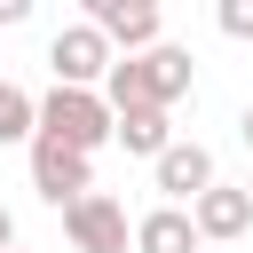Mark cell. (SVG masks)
<instances>
[{
	"mask_svg": "<svg viewBox=\"0 0 253 253\" xmlns=\"http://www.w3.org/2000/svg\"><path fill=\"white\" fill-rule=\"evenodd\" d=\"M190 79H198V63H190V47H174V40H158L150 55H119L111 71H103V103L111 111H134V103H150V111H174L182 95H190Z\"/></svg>",
	"mask_w": 253,
	"mask_h": 253,
	"instance_id": "1",
	"label": "cell"
},
{
	"mask_svg": "<svg viewBox=\"0 0 253 253\" xmlns=\"http://www.w3.org/2000/svg\"><path fill=\"white\" fill-rule=\"evenodd\" d=\"M40 134L63 142V150H79V158H95L111 142V103L95 87H47L40 95Z\"/></svg>",
	"mask_w": 253,
	"mask_h": 253,
	"instance_id": "2",
	"label": "cell"
},
{
	"mask_svg": "<svg viewBox=\"0 0 253 253\" xmlns=\"http://www.w3.org/2000/svg\"><path fill=\"white\" fill-rule=\"evenodd\" d=\"M63 237L71 253H134V221L111 190H87L79 206H63Z\"/></svg>",
	"mask_w": 253,
	"mask_h": 253,
	"instance_id": "3",
	"label": "cell"
},
{
	"mask_svg": "<svg viewBox=\"0 0 253 253\" xmlns=\"http://www.w3.org/2000/svg\"><path fill=\"white\" fill-rule=\"evenodd\" d=\"M87 24L103 32V47H111V55H150V47L166 40L158 0H87Z\"/></svg>",
	"mask_w": 253,
	"mask_h": 253,
	"instance_id": "4",
	"label": "cell"
},
{
	"mask_svg": "<svg viewBox=\"0 0 253 253\" xmlns=\"http://www.w3.org/2000/svg\"><path fill=\"white\" fill-rule=\"evenodd\" d=\"M119 55L103 47V32L79 16V24H55L47 32V71H55V87H103V71H111Z\"/></svg>",
	"mask_w": 253,
	"mask_h": 253,
	"instance_id": "5",
	"label": "cell"
},
{
	"mask_svg": "<svg viewBox=\"0 0 253 253\" xmlns=\"http://www.w3.org/2000/svg\"><path fill=\"white\" fill-rule=\"evenodd\" d=\"M24 158H32V190L63 213V206H79L87 190H95V158H79V150H63V142H47V134H32L24 142Z\"/></svg>",
	"mask_w": 253,
	"mask_h": 253,
	"instance_id": "6",
	"label": "cell"
},
{
	"mask_svg": "<svg viewBox=\"0 0 253 253\" xmlns=\"http://www.w3.org/2000/svg\"><path fill=\"white\" fill-rule=\"evenodd\" d=\"M213 182H221V174H213V150H206V142H182V134H174V142L150 158V190H166L158 206H190V198H206Z\"/></svg>",
	"mask_w": 253,
	"mask_h": 253,
	"instance_id": "7",
	"label": "cell"
},
{
	"mask_svg": "<svg viewBox=\"0 0 253 253\" xmlns=\"http://www.w3.org/2000/svg\"><path fill=\"white\" fill-rule=\"evenodd\" d=\"M190 229H198V245H237V237L253 229V198H245V182H213L206 198H190Z\"/></svg>",
	"mask_w": 253,
	"mask_h": 253,
	"instance_id": "8",
	"label": "cell"
},
{
	"mask_svg": "<svg viewBox=\"0 0 253 253\" xmlns=\"http://www.w3.org/2000/svg\"><path fill=\"white\" fill-rule=\"evenodd\" d=\"M111 142H119L126 158H158V150L174 142V111H150V103H134V111H111Z\"/></svg>",
	"mask_w": 253,
	"mask_h": 253,
	"instance_id": "9",
	"label": "cell"
},
{
	"mask_svg": "<svg viewBox=\"0 0 253 253\" xmlns=\"http://www.w3.org/2000/svg\"><path fill=\"white\" fill-rule=\"evenodd\" d=\"M134 253H206L190 229V206H150L134 213Z\"/></svg>",
	"mask_w": 253,
	"mask_h": 253,
	"instance_id": "10",
	"label": "cell"
},
{
	"mask_svg": "<svg viewBox=\"0 0 253 253\" xmlns=\"http://www.w3.org/2000/svg\"><path fill=\"white\" fill-rule=\"evenodd\" d=\"M32 134H40V95H24L16 79H0V150L32 142Z\"/></svg>",
	"mask_w": 253,
	"mask_h": 253,
	"instance_id": "11",
	"label": "cell"
},
{
	"mask_svg": "<svg viewBox=\"0 0 253 253\" xmlns=\"http://www.w3.org/2000/svg\"><path fill=\"white\" fill-rule=\"evenodd\" d=\"M213 24H221L229 40H253V0H221V8H213Z\"/></svg>",
	"mask_w": 253,
	"mask_h": 253,
	"instance_id": "12",
	"label": "cell"
},
{
	"mask_svg": "<svg viewBox=\"0 0 253 253\" xmlns=\"http://www.w3.org/2000/svg\"><path fill=\"white\" fill-rule=\"evenodd\" d=\"M16 24H32V0H0V32H16Z\"/></svg>",
	"mask_w": 253,
	"mask_h": 253,
	"instance_id": "13",
	"label": "cell"
},
{
	"mask_svg": "<svg viewBox=\"0 0 253 253\" xmlns=\"http://www.w3.org/2000/svg\"><path fill=\"white\" fill-rule=\"evenodd\" d=\"M0 253H16V213H8V198H0Z\"/></svg>",
	"mask_w": 253,
	"mask_h": 253,
	"instance_id": "14",
	"label": "cell"
},
{
	"mask_svg": "<svg viewBox=\"0 0 253 253\" xmlns=\"http://www.w3.org/2000/svg\"><path fill=\"white\" fill-rule=\"evenodd\" d=\"M237 134H245V150H253V103H245V111H237Z\"/></svg>",
	"mask_w": 253,
	"mask_h": 253,
	"instance_id": "15",
	"label": "cell"
},
{
	"mask_svg": "<svg viewBox=\"0 0 253 253\" xmlns=\"http://www.w3.org/2000/svg\"><path fill=\"white\" fill-rule=\"evenodd\" d=\"M245 198H253V174H245Z\"/></svg>",
	"mask_w": 253,
	"mask_h": 253,
	"instance_id": "16",
	"label": "cell"
},
{
	"mask_svg": "<svg viewBox=\"0 0 253 253\" xmlns=\"http://www.w3.org/2000/svg\"><path fill=\"white\" fill-rule=\"evenodd\" d=\"M16 253H24V245H16Z\"/></svg>",
	"mask_w": 253,
	"mask_h": 253,
	"instance_id": "17",
	"label": "cell"
}]
</instances>
